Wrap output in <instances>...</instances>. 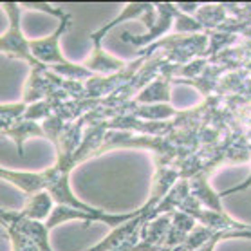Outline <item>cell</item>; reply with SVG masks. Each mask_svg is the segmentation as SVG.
Wrapping results in <instances>:
<instances>
[{"instance_id":"1","label":"cell","mask_w":251,"mask_h":251,"mask_svg":"<svg viewBox=\"0 0 251 251\" xmlns=\"http://www.w3.org/2000/svg\"><path fill=\"white\" fill-rule=\"evenodd\" d=\"M2 9L9 17V27H7L6 34L0 36V52L7 54L9 58L25 60L31 65V71H38V69L46 67L29 51V40L24 36L22 25H20V6L15 2H7V4H2Z\"/></svg>"},{"instance_id":"2","label":"cell","mask_w":251,"mask_h":251,"mask_svg":"<svg viewBox=\"0 0 251 251\" xmlns=\"http://www.w3.org/2000/svg\"><path fill=\"white\" fill-rule=\"evenodd\" d=\"M71 22H73V17H71L69 13L63 11V15L60 17V25H58V29L54 33L46 36V38L29 40V51H31V54H33L40 63H44V65H47V63H51V65H65V63H69L67 60L63 58L62 52H60L58 40H60V36L67 31Z\"/></svg>"},{"instance_id":"3","label":"cell","mask_w":251,"mask_h":251,"mask_svg":"<svg viewBox=\"0 0 251 251\" xmlns=\"http://www.w3.org/2000/svg\"><path fill=\"white\" fill-rule=\"evenodd\" d=\"M2 136H7L11 137L13 141L17 143V149H18V154L24 155V141L27 139V137H46V132L42 128L36 121H29V120H17L13 123L6 132H2Z\"/></svg>"},{"instance_id":"4","label":"cell","mask_w":251,"mask_h":251,"mask_svg":"<svg viewBox=\"0 0 251 251\" xmlns=\"http://www.w3.org/2000/svg\"><path fill=\"white\" fill-rule=\"evenodd\" d=\"M157 9L161 11L159 24L152 27V33L143 34V36H130V34H125V36H123V40L132 42V44H136V46H147L149 42H152L154 38H157L159 34L165 33L166 29L170 27L172 15L176 13V7H174V6H168V4H159V6H157Z\"/></svg>"},{"instance_id":"5","label":"cell","mask_w":251,"mask_h":251,"mask_svg":"<svg viewBox=\"0 0 251 251\" xmlns=\"http://www.w3.org/2000/svg\"><path fill=\"white\" fill-rule=\"evenodd\" d=\"M92 42H94V52H92V56L89 58V62L85 65L91 73H103V75H107V73H114V71H120L123 67V62L109 56L107 52H103L101 42L100 40H92Z\"/></svg>"},{"instance_id":"6","label":"cell","mask_w":251,"mask_h":251,"mask_svg":"<svg viewBox=\"0 0 251 251\" xmlns=\"http://www.w3.org/2000/svg\"><path fill=\"white\" fill-rule=\"evenodd\" d=\"M49 210H51V197L47 194H34L22 215L25 219H31V221H40L49 213Z\"/></svg>"},{"instance_id":"7","label":"cell","mask_w":251,"mask_h":251,"mask_svg":"<svg viewBox=\"0 0 251 251\" xmlns=\"http://www.w3.org/2000/svg\"><path fill=\"white\" fill-rule=\"evenodd\" d=\"M139 101H168L170 100V94H168V87L163 80L154 81L152 85L143 91L139 96H137Z\"/></svg>"}]
</instances>
